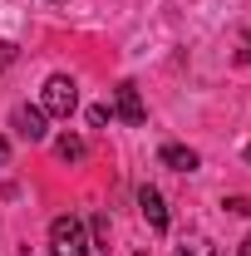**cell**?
I'll list each match as a JSON object with an SVG mask.
<instances>
[{
	"label": "cell",
	"instance_id": "cell-10",
	"mask_svg": "<svg viewBox=\"0 0 251 256\" xmlns=\"http://www.w3.org/2000/svg\"><path fill=\"white\" fill-rule=\"evenodd\" d=\"M222 207H226V212H236V217H251V197H226Z\"/></svg>",
	"mask_w": 251,
	"mask_h": 256
},
{
	"label": "cell",
	"instance_id": "cell-12",
	"mask_svg": "<svg viewBox=\"0 0 251 256\" xmlns=\"http://www.w3.org/2000/svg\"><path fill=\"white\" fill-rule=\"evenodd\" d=\"M236 256H251V236H246V242H242V246H236Z\"/></svg>",
	"mask_w": 251,
	"mask_h": 256
},
{
	"label": "cell",
	"instance_id": "cell-8",
	"mask_svg": "<svg viewBox=\"0 0 251 256\" xmlns=\"http://www.w3.org/2000/svg\"><path fill=\"white\" fill-rule=\"evenodd\" d=\"M54 153H60L64 162H84V153H89V148H84V138H74V133H64L60 143H54Z\"/></svg>",
	"mask_w": 251,
	"mask_h": 256
},
{
	"label": "cell",
	"instance_id": "cell-6",
	"mask_svg": "<svg viewBox=\"0 0 251 256\" xmlns=\"http://www.w3.org/2000/svg\"><path fill=\"white\" fill-rule=\"evenodd\" d=\"M158 162L162 168H172V172H197V153L192 148H182V143H162V153H158Z\"/></svg>",
	"mask_w": 251,
	"mask_h": 256
},
{
	"label": "cell",
	"instance_id": "cell-5",
	"mask_svg": "<svg viewBox=\"0 0 251 256\" xmlns=\"http://www.w3.org/2000/svg\"><path fill=\"white\" fill-rule=\"evenodd\" d=\"M138 207H143V222L153 232H168V207H162V192L158 188H138Z\"/></svg>",
	"mask_w": 251,
	"mask_h": 256
},
{
	"label": "cell",
	"instance_id": "cell-2",
	"mask_svg": "<svg viewBox=\"0 0 251 256\" xmlns=\"http://www.w3.org/2000/svg\"><path fill=\"white\" fill-rule=\"evenodd\" d=\"M40 108L54 114V118H69V114L79 108V84H74L69 74H50V79H44V94H40Z\"/></svg>",
	"mask_w": 251,
	"mask_h": 256
},
{
	"label": "cell",
	"instance_id": "cell-15",
	"mask_svg": "<svg viewBox=\"0 0 251 256\" xmlns=\"http://www.w3.org/2000/svg\"><path fill=\"white\" fill-rule=\"evenodd\" d=\"M246 162H251V143H246Z\"/></svg>",
	"mask_w": 251,
	"mask_h": 256
},
{
	"label": "cell",
	"instance_id": "cell-4",
	"mask_svg": "<svg viewBox=\"0 0 251 256\" xmlns=\"http://www.w3.org/2000/svg\"><path fill=\"white\" fill-rule=\"evenodd\" d=\"M10 124H15V133L25 138V143H44V108H30V104H20L15 114H10Z\"/></svg>",
	"mask_w": 251,
	"mask_h": 256
},
{
	"label": "cell",
	"instance_id": "cell-9",
	"mask_svg": "<svg viewBox=\"0 0 251 256\" xmlns=\"http://www.w3.org/2000/svg\"><path fill=\"white\" fill-rule=\"evenodd\" d=\"M89 124H94V128L114 124V108H108V104H94V108H89Z\"/></svg>",
	"mask_w": 251,
	"mask_h": 256
},
{
	"label": "cell",
	"instance_id": "cell-14",
	"mask_svg": "<svg viewBox=\"0 0 251 256\" xmlns=\"http://www.w3.org/2000/svg\"><path fill=\"white\" fill-rule=\"evenodd\" d=\"M242 60H246V64H251V30H246V54H242Z\"/></svg>",
	"mask_w": 251,
	"mask_h": 256
},
{
	"label": "cell",
	"instance_id": "cell-13",
	"mask_svg": "<svg viewBox=\"0 0 251 256\" xmlns=\"http://www.w3.org/2000/svg\"><path fill=\"white\" fill-rule=\"evenodd\" d=\"M5 158H10V143H5V138H0V162H5Z\"/></svg>",
	"mask_w": 251,
	"mask_h": 256
},
{
	"label": "cell",
	"instance_id": "cell-1",
	"mask_svg": "<svg viewBox=\"0 0 251 256\" xmlns=\"http://www.w3.org/2000/svg\"><path fill=\"white\" fill-rule=\"evenodd\" d=\"M50 246H54V256H89V232H84V222L74 212L54 217L50 222Z\"/></svg>",
	"mask_w": 251,
	"mask_h": 256
},
{
	"label": "cell",
	"instance_id": "cell-11",
	"mask_svg": "<svg viewBox=\"0 0 251 256\" xmlns=\"http://www.w3.org/2000/svg\"><path fill=\"white\" fill-rule=\"evenodd\" d=\"M94 242H98V246H108V217H104V212L94 217Z\"/></svg>",
	"mask_w": 251,
	"mask_h": 256
},
{
	"label": "cell",
	"instance_id": "cell-7",
	"mask_svg": "<svg viewBox=\"0 0 251 256\" xmlns=\"http://www.w3.org/2000/svg\"><path fill=\"white\" fill-rule=\"evenodd\" d=\"M178 256H222V246L212 236H188V242L178 246Z\"/></svg>",
	"mask_w": 251,
	"mask_h": 256
},
{
	"label": "cell",
	"instance_id": "cell-3",
	"mask_svg": "<svg viewBox=\"0 0 251 256\" xmlns=\"http://www.w3.org/2000/svg\"><path fill=\"white\" fill-rule=\"evenodd\" d=\"M114 118H124L128 128H138V124H148V104H143V94H138V84L133 79H124L118 89H114Z\"/></svg>",
	"mask_w": 251,
	"mask_h": 256
}]
</instances>
